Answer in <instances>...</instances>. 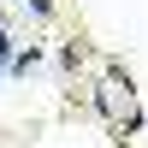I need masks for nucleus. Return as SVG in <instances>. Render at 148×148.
I'll return each mask as SVG.
<instances>
[{"label":"nucleus","instance_id":"7ed1b4c3","mask_svg":"<svg viewBox=\"0 0 148 148\" xmlns=\"http://www.w3.org/2000/svg\"><path fill=\"white\" fill-rule=\"evenodd\" d=\"M0 53H12V42H6V30H0Z\"/></svg>","mask_w":148,"mask_h":148},{"label":"nucleus","instance_id":"f03ea898","mask_svg":"<svg viewBox=\"0 0 148 148\" xmlns=\"http://www.w3.org/2000/svg\"><path fill=\"white\" fill-rule=\"evenodd\" d=\"M30 6H36V12H47V6H53V0H30Z\"/></svg>","mask_w":148,"mask_h":148},{"label":"nucleus","instance_id":"f257e3e1","mask_svg":"<svg viewBox=\"0 0 148 148\" xmlns=\"http://www.w3.org/2000/svg\"><path fill=\"white\" fill-rule=\"evenodd\" d=\"M36 59H42V47H36V42H30V47H24V53H12V59H6V71H12V77H18V71H30V65H36Z\"/></svg>","mask_w":148,"mask_h":148}]
</instances>
